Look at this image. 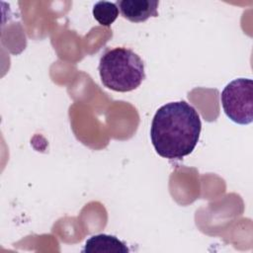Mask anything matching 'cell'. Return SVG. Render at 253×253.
I'll return each instance as SVG.
<instances>
[{"instance_id":"cell-1","label":"cell","mask_w":253,"mask_h":253,"mask_svg":"<svg viewBox=\"0 0 253 253\" xmlns=\"http://www.w3.org/2000/svg\"><path fill=\"white\" fill-rule=\"evenodd\" d=\"M201 129V119L193 106L185 101L171 102L155 113L150 138L161 157L182 159L195 149Z\"/></svg>"},{"instance_id":"cell-2","label":"cell","mask_w":253,"mask_h":253,"mask_svg":"<svg viewBox=\"0 0 253 253\" xmlns=\"http://www.w3.org/2000/svg\"><path fill=\"white\" fill-rule=\"evenodd\" d=\"M98 69L103 85L117 92L132 91L145 78L142 59L126 47L107 50L100 58Z\"/></svg>"},{"instance_id":"cell-3","label":"cell","mask_w":253,"mask_h":253,"mask_svg":"<svg viewBox=\"0 0 253 253\" xmlns=\"http://www.w3.org/2000/svg\"><path fill=\"white\" fill-rule=\"evenodd\" d=\"M225 115L234 123L248 125L253 121V82L237 78L229 82L220 95Z\"/></svg>"},{"instance_id":"cell-4","label":"cell","mask_w":253,"mask_h":253,"mask_svg":"<svg viewBox=\"0 0 253 253\" xmlns=\"http://www.w3.org/2000/svg\"><path fill=\"white\" fill-rule=\"evenodd\" d=\"M122 16L133 23H141L150 17H157L159 2L156 0H120L116 3Z\"/></svg>"},{"instance_id":"cell-5","label":"cell","mask_w":253,"mask_h":253,"mask_svg":"<svg viewBox=\"0 0 253 253\" xmlns=\"http://www.w3.org/2000/svg\"><path fill=\"white\" fill-rule=\"evenodd\" d=\"M83 253H128L126 245L114 235L97 234L85 243Z\"/></svg>"},{"instance_id":"cell-6","label":"cell","mask_w":253,"mask_h":253,"mask_svg":"<svg viewBox=\"0 0 253 253\" xmlns=\"http://www.w3.org/2000/svg\"><path fill=\"white\" fill-rule=\"evenodd\" d=\"M93 16L102 26H111L119 16V8L116 3L108 1H99L93 7Z\"/></svg>"}]
</instances>
